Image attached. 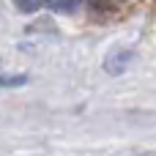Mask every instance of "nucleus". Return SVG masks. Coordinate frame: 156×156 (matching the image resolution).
I'll list each match as a JSON object with an SVG mask.
<instances>
[{
	"label": "nucleus",
	"mask_w": 156,
	"mask_h": 156,
	"mask_svg": "<svg viewBox=\"0 0 156 156\" xmlns=\"http://www.w3.org/2000/svg\"><path fill=\"white\" fill-rule=\"evenodd\" d=\"M132 60H134V52L118 47V49H112V52L104 58V71L112 74V77H118V74H123V71L132 66Z\"/></svg>",
	"instance_id": "f257e3e1"
},
{
	"label": "nucleus",
	"mask_w": 156,
	"mask_h": 156,
	"mask_svg": "<svg viewBox=\"0 0 156 156\" xmlns=\"http://www.w3.org/2000/svg\"><path fill=\"white\" fill-rule=\"evenodd\" d=\"M47 5L52 11H58V14H74L82 5V0H47Z\"/></svg>",
	"instance_id": "f03ea898"
},
{
	"label": "nucleus",
	"mask_w": 156,
	"mask_h": 156,
	"mask_svg": "<svg viewBox=\"0 0 156 156\" xmlns=\"http://www.w3.org/2000/svg\"><path fill=\"white\" fill-rule=\"evenodd\" d=\"M27 82V74H0V88H19Z\"/></svg>",
	"instance_id": "7ed1b4c3"
},
{
	"label": "nucleus",
	"mask_w": 156,
	"mask_h": 156,
	"mask_svg": "<svg viewBox=\"0 0 156 156\" xmlns=\"http://www.w3.org/2000/svg\"><path fill=\"white\" fill-rule=\"evenodd\" d=\"M44 3H47V0H14L16 11H22V14H36Z\"/></svg>",
	"instance_id": "20e7f679"
}]
</instances>
